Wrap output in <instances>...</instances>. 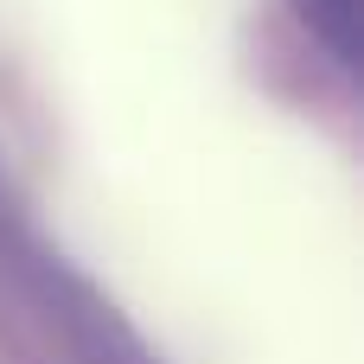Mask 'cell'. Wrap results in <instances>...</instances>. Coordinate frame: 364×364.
<instances>
[{
    "label": "cell",
    "mask_w": 364,
    "mask_h": 364,
    "mask_svg": "<svg viewBox=\"0 0 364 364\" xmlns=\"http://www.w3.org/2000/svg\"><path fill=\"white\" fill-rule=\"evenodd\" d=\"M294 6V19L339 58V64H358V13L364 0H288Z\"/></svg>",
    "instance_id": "obj_1"
}]
</instances>
